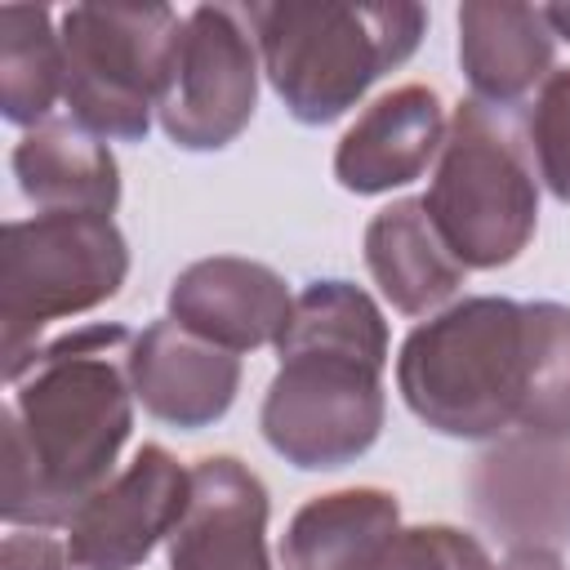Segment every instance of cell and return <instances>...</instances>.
Instances as JSON below:
<instances>
[{"label": "cell", "instance_id": "16", "mask_svg": "<svg viewBox=\"0 0 570 570\" xmlns=\"http://www.w3.org/2000/svg\"><path fill=\"white\" fill-rule=\"evenodd\" d=\"M13 178L40 214H98L120 205V165L111 147L76 120H45L13 147Z\"/></svg>", "mask_w": 570, "mask_h": 570}, {"label": "cell", "instance_id": "24", "mask_svg": "<svg viewBox=\"0 0 570 570\" xmlns=\"http://www.w3.org/2000/svg\"><path fill=\"white\" fill-rule=\"evenodd\" d=\"M499 570H566L557 552H543V548H525V552H512Z\"/></svg>", "mask_w": 570, "mask_h": 570}, {"label": "cell", "instance_id": "17", "mask_svg": "<svg viewBox=\"0 0 570 570\" xmlns=\"http://www.w3.org/2000/svg\"><path fill=\"white\" fill-rule=\"evenodd\" d=\"M365 267L383 298L405 316H428L463 285V263L428 218L423 196L392 200L365 227Z\"/></svg>", "mask_w": 570, "mask_h": 570}, {"label": "cell", "instance_id": "5", "mask_svg": "<svg viewBox=\"0 0 570 570\" xmlns=\"http://www.w3.org/2000/svg\"><path fill=\"white\" fill-rule=\"evenodd\" d=\"M183 18L169 4H71L58 18L62 102L98 138L138 142L174 71Z\"/></svg>", "mask_w": 570, "mask_h": 570}, {"label": "cell", "instance_id": "22", "mask_svg": "<svg viewBox=\"0 0 570 570\" xmlns=\"http://www.w3.org/2000/svg\"><path fill=\"white\" fill-rule=\"evenodd\" d=\"M365 570H494L481 539L454 525H405Z\"/></svg>", "mask_w": 570, "mask_h": 570}, {"label": "cell", "instance_id": "8", "mask_svg": "<svg viewBox=\"0 0 570 570\" xmlns=\"http://www.w3.org/2000/svg\"><path fill=\"white\" fill-rule=\"evenodd\" d=\"M258 102V45L245 9L200 4L183 18L169 89L156 107L160 129L187 151L227 147Z\"/></svg>", "mask_w": 570, "mask_h": 570}, {"label": "cell", "instance_id": "19", "mask_svg": "<svg viewBox=\"0 0 570 570\" xmlns=\"http://www.w3.org/2000/svg\"><path fill=\"white\" fill-rule=\"evenodd\" d=\"M62 98V40L49 9H0V107L9 125L36 129Z\"/></svg>", "mask_w": 570, "mask_h": 570}, {"label": "cell", "instance_id": "2", "mask_svg": "<svg viewBox=\"0 0 570 570\" xmlns=\"http://www.w3.org/2000/svg\"><path fill=\"white\" fill-rule=\"evenodd\" d=\"M263 71L294 120L330 125L365 98V89L401 67L428 27L423 4H343V0H276L249 4Z\"/></svg>", "mask_w": 570, "mask_h": 570}, {"label": "cell", "instance_id": "15", "mask_svg": "<svg viewBox=\"0 0 570 570\" xmlns=\"http://www.w3.org/2000/svg\"><path fill=\"white\" fill-rule=\"evenodd\" d=\"M557 36L534 4L468 0L459 9V62L485 107H512L552 76Z\"/></svg>", "mask_w": 570, "mask_h": 570}, {"label": "cell", "instance_id": "21", "mask_svg": "<svg viewBox=\"0 0 570 570\" xmlns=\"http://www.w3.org/2000/svg\"><path fill=\"white\" fill-rule=\"evenodd\" d=\"M525 147L543 187L570 205V67H552L525 116Z\"/></svg>", "mask_w": 570, "mask_h": 570}, {"label": "cell", "instance_id": "14", "mask_svg": "<svg viewBox=\"0 0 570 570\" xmlns=\"http://www.w3.org/2000/svg\"><path fill=\"white\" fill-rule=\"evenodd\" d=\"M445 111L436 89L428 85H396L374 98L352 129L338 138L334 178L356 196H379L392 187L414 183L445 142Z\"/></svg>", "mask_w": 570, "mask_h": 570}, {"label": "cell", "instance_id": "6", "mask_svg": "<svg viewBox=\"0 0 570 570\" xmlns=\"http://www.w3.org/2000/svg\"><path fill=\"white\" fill-rule=\"evenodd\" d=\"M423 205L463 267H508L530 245L539 187L517 138L485 102L468 98L454 107Z\"/></svg>", "mask_w": 570, "mask_h": 570}, {"label": "cell", "instance_id": "23", "mask_svg": "<svg viewBox=\"0 0 570 570\" xmlns=\"http://www.w3.org/2000/svg\"><path fill=\"white\" fill-rule=\"evenodd\" d=\"M0 570H80V566L71 561L67 543L49 534H4Z\"/></svg>", "mask_w": 570, "mask_h": 570}, {"label": "cell", "instance_id": "10", "mask_svg": "<svg viewBox=\"0 0 570 570\" xmlns=\"http://www.w3.org/2000/svg\"><path fill=\"white\" fill-rule=\"evenodd\" d=\"M191 499V472L165 450L142 445L67 525V552L80 570H134L174 534Z\"/></svg>", "mask_w": 570, "mask_h": 570}, {"label": "cell", "instance_id": "18", "mask_svg": "<svg viewBox=\"0 0 570 570\" xmlns=\"http://www.w3.org/2000/svg\"><path fill=\"white\" fill-rule=\"evenodd\" d=\"M396 530L401 503L387 490L356 485L316 494L281 539V570H365Z\"/></svg>", "mask_w": 570, "mask_h": 570}, {"label": "cell", "instance_id": "4", "mask_svg": "<svg viewBox=\"0 0 570 570\" xmlns=\"http://www.w3.org/2000/svg\"><path fill=\"white\" fill-rule=\"evenodd\" d=\"M129 276V245L111 218L98 214H36L4 223L0 240V330L9 383L36 352L49 321L80 316Z\"/></svg>", "mask_w": 570, "mask_h": 570}, {"label": "cell", "instance_id": "9", "mask_svg": "<svg viewBox=\"0 0 570 570\" xmlns=\"http://www.w3.org/2000/svg\"><path fill=\"white\" fill-rule=\"evenodd\" d=\"M476 521L512 552L570 543V432H508L468 472Z\"/></svg>", "mask_w": 570, "mask_h": 570}, {"label": "cell", "instance_id": "1", "mask_svg": "<svg viewBox=\"0 0 570 570\" xmlns=\"http://www.w3.org/2000/svg\"><path fill=\"white\" fill-rule=\"evenodd\" d=\"M120 325H85L31 352L4 410V494L9 525H71L111 481L134 428V387L107 356L125 343Z\"/></svg>", "mask_w": 570, "mask_h": 570}, {"label": "cell", "instance_id": "11", "mask_svg": "<svg viewBox=\"0 0 570 570\" xmlns=\"http://www.w3.org/2000/svg\"><path fill=\"white\" fill-rule=\"evenodd\" d=\"M125 379L134 387V401H142L151 419L196 432L232 410L240 387V361L236 352L205 343L178 321H151L142 334L129 338Z\"/></svg>", "mask_w": 570, "mask_h": 570}, {"label": "cell", "instance_id": "3", "mask_svg": "<svg viewBox=\"0 0 570 570\" xmlns=\"http://www.w3.org/2000/svg\"><path fill=\"white\" fill-rule=\"evenodd\" d=\"M525 365V303L481 294L410 330L396 356V387L441 436L499 441L521 419Z\"/></svg>", "mask_w": 570, "mask_h": 570}, {"label": "cell", "instance_id": "20", "mask_svg": "<svg viewBox=\"0 0 570 570\" xmlns=\"http://www.w3.org/2000/svg\"><path fill=\"white\" fill-rule=\"evenodd\" d=\"M525 401L521 432H570V307L525 303Z\"/></svg>", "mask_w": 570, "mask_h": 570}, {"label": "cell", "instance_id": "25", "mask_svg": "<svg viewBox=\"0 0 570 570\" xmlns=\"http://www.w3.org/2000/svg\"><path fill=\"white\" fill-rule=\"evenodd\" d=\"M543 18H548V27H552V36H561V40H570V4H548V9H543Z\"/></svg>", "mask_w": 570, "mask_h": 570}, {"label": "cell", "instance_id": "13", "mask_svg": "<svg viewBox=\"0 0 570 570\" xmlns=\"http://www.w3.org/2000/svg\"><path fill=\"white\" fill-rule=\"evenodd\" d=\"M294 298L285 281L254 258H200L169 285V321L223 352H254L285 334Z\"/></svg>", "mask_w": 570, "mask_h": 570}, {"label": "cell", "instance_id": "12", "mask_svg": "<svg viewBox=\"0 0 570 570\" xmlns=\"http://www.w3.org/2000/svg\"><path fill=\"white\" fill-rule=\"evenodd\" d=\"M267 490L232 454L191 468V499L169 534V570H272Z\"/></svg>", "mask_w": 570, "mask_h": 570}, {"label": "cell", "instance_id": "7", "mask_svg": "<svg viewBox=\"0 0 570 570\" xmlns=\"http://www.w3.org/2000/svg\"><path fill=\"white\" fill-rule=\"evenodd\" d=\"M276 352L281 370L258 414L267 445L303 472L356 463L383 432L387 352L316 338H281Z\"/></svg>", "mask_w": 570, "mask_h": 570}]
</instances>
